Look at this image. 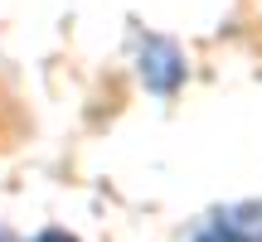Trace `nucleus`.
Segmentation results:
<instances>
[{"label":"nucleus","mask_w":262,"mask_h":242,"mask_svg":"<svg viewBox=\"0 0 262 242\" xmlns=\"http://www.w3.org/2000/svg\"><path fill=\"white\" fill-rule=\"evenodd\" d=\"M141 78H146L150 92L170 97L180 87V78H185V63H180V49L170 44V39H146V49H141Z\"/></svg>","instance_id":"nucleus-1"},{"label":"nucleus","mask_w":262,"mask_h":242,"mask_svg":"<svg viewBox=\"0 0 262 242\" xmlns=\"http://www.w3.org/2000/svg\"><path fill=\"white\" fill-rule=\"evenodd\" d=\"M194 242H253V237H243L238 228H228L224 218H214V223H209V228H204V233H199Z\"/></svg>","instance_id":"nucleus-2"},{"label":"nucleus","mask_w":262,"mask_h":242,"mask_svg":"<svg viewBox=\"0 0 262 242\" xmlns=\"http://www.w3.org/2000/svg\"><path fill=\"white\" fill-rule=\"evenodd\" d=\"M34 242H78V237H73V233H58V228H49V233H39Z\"/></svg>","instance_id":"nucleus-3"}]
</instances>
